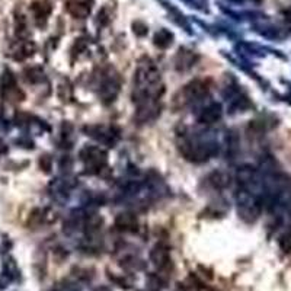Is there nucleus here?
Masks as SVG:
<instances>
[{
    "instance_id": "obj_11",
    "label": "nucleus",
    "mask_w": 291,
    "mask_h": 291,
    "mask_svg": "<svg viewBox=\"0 0 291 291\" xmlns=\"http://www.w3.org/2000/svg\"><path fill=\"white\" fill-rule=\"evenodd\" d=\"M198 57L195 52L187 50V48H181L175 57V67L179 71H185V70L191 69L192 66H195Z\"/></svg>"
},
{
    "instance_id": "obj_28",
    "label": "nucleus",
    "mask_w": 291,
    "mask_h": 291,
    "mask_svg": "<svg viewBox=\"0 0 291 291\" xmlns=\"http://www.w3.org/2000/svg\"><path fill=\"white\" fill-rule=\"evenodd\" d=\"M284 15H286V19H287L289 22H291V10H286Z\"/></svg>"
},
{
    "instance_id": "obj_15",
    "label": "nucleus",
    "mask_w": 291,
    "mask_h": 291,
    "mask_svg": "<svg viewBox=\"0 0 291 291\" xmlns=\"http://www.w3.org/2000/svg\"><path fill=\"white\" fill-rule=\"evenodd\" d=\"M35 52V44L29 39H25V41H20L15 47V50L12 51V57L17 60V61H22L31 55H34Z\"/></svg>"
},
{
    "instance_id": "obj_23",
    "label": "nucleus",
    "mask_w": 291,
    "mask_h": 291,
    "mask_svg": "<svg viewBox=\"0 0 291 291\" xmlns=\"http://www.w3.org/2000/svg\"><path fill=\"white\" fill-rule=\"evenodd\" d=\"M133 31H134V34L137 35V36H146L147 32H149V28H147V25H146L144 22L136 20V22L133 23Z\"/></svg>"
},
{
    "instance_id": "obj_17",
    "label": "nucleus",
    "mask_w": 291,
    "mask_h": 291,
    "mask_svg": "<svg viewBox=\"0 0 291 291\" xmlns=\"http://www.w3.org/2000/svg\"><path fill=\"white\" fill-rule=\"evenodd\" d=\"M102 217H99L98 214H92V216H87L85 219V222H83V227H85L86 230V235L89 236H92V235H95V233H98L99 232V229H101V226H102Z\"/></svg>"
},
{
    "instance_id": "obj_21",
    "label": "nucleus",
    "mask_w": 291,
    "mask_h": 291,
    "mask_svg": "<svg viewBox=\"0 0 291 291\" xmlns=\"http://www.w3.org/2000/svg\"><path fill=\"white\" fill-rule=\"evenodd\" d=\"M278 245L284 254H291V232L281 235L280 240H278Z\"/></svg>"
},
{
    "instance_id": "obj_18",
    "label": "nucleus",
    "mask_w": 291,
    "mask_h": 291,
    "mask_svg": "<svg viewBox=\"0 0 291 291\" xmlns=\"http://www.w3.org/2000/svg\"><path fill=\"white\" fill-rule=\"evenodd\" d=\"M47 210H42V208H35L34 211L29 214V219H28V224L32 226V227H39L42 226L44 223L47 222Z\"/></svg>"
},
{
    "instance_id": "obj_29",
    "label": "nucleus",
    "mask_w": 291,
    "mask_h": 291,
    "mask_svg": "<svg viewBox=\"0 0 291 291\" xmlns=\"http://www.w3.org/2000/svg\"><path fill=\"white\" fill-rule=\"evenodd\" d=\"M232 1H235V3H240V1H243V0H232Z\"/></svg>"
},
{
    "instance_id": "obj_6",
    "label": "nucleus",
    "mask_w": 291,
    "mask_h": 291,
    "mask_svg": "<svg viewBox=\"0 0 291 291\" xmlns=\"http://www.w3.org/2000/svg\"><path fill=\"white\" fill-rule=\"evenodd\" d=\"M150 261L153 262V265L159 271H168L172 265L169 246L162 242L154 245L150 252Z\"/></svg>"
},
{
    "instance_id": "obj_27",
    "label": "nucleus",
    "mask_w": 291,
    "mask_h": 291,
    "mask_svg": "<svg viewBox=\"0 0 291 291\" xmlns=\"http://www.w3.org/2000/svg\"><path fill=\"white\" fill-rule=\"evenodd\" d=\"M95 291H111V289H109V287H106V286H102V287L95 289Z\"/></svg>"
},
{
    "instance_id": "obj_19",
    "label": "nucleus",
    "mask_w": 291,
    "mask_h": 291,
    "mask_svg": "<svg viewBox=\"0 0 291 291\" xmlns=\"http://www.w3.org/2000/svg\"><path fill=\"white\" fill-rule=\"evenodd\" d=\"M23 76L28 83H39L44 79V70L41 67H29L23 71Z\"/></svg>"
},
{
    "instance_id": "obj_22",
    "label": "nucleus",
    "mask_w": 291,
    "mask_h": 291,
    "mask_svg": "<svg viewBox=\"0 0 291 291\" xmlns=\"http://www.w3.org/2000/svg\"><path fill=\"white\" fill-rule=\"evenodd\" d=\"M58 98L61 101H69L71 98V86L69 82H61L58 85Z\"/></svg>"
},
{
    "instance_id": "obj_25",
    "label": "nucleus",
    "mask_w": 291,
    "mask_h": 291,
    "mask_svg": "<svg viewBox=\"0 0 291 291\" xmlns=\"http://www.w3.org/2000/svg\"><path fill=\"white\" fill-rule=\"evenodd\" d=\"M98 20L101 22V25H106L109 22V15H108V9L103 7L102 10L98 13Z\"/></svg>"
},
{
    "instance_id": "obj_13",
    "label": "nucleus",
    "mask_w": 291,
    "mask_h": 291,
    "mask_svg": "<svg viewBox=\"0 0 291 291\" xmlns=\"http://www.w3.org/2000/svg\"><path fill=\"white\" fill-rule=\"evenodd\" d=\"M222 115H223L222 105L216 102L210 103L208 106H206V108L200 112L198 121H200L201 124H214V122L222 120Z\"/></svg>"
},
{
    "instance_id": "obj_1",
    "label": "nucleus",
    "mask_w": 291,
    "mask_h": 291,
    "mask_svg": "<svg viewBox=\"0 0 291 291\" xmlns=\"http://www.w3.org/2000/svg\"><path fill=\"white\" fill-rule=\"evenodd\" d=\"M160 71L150 58H143L138 63L134 74V103L137 106V120L140 122L153 121L160 114L159 99L163 95Z\"/></svg>"
},
{
    "instance_id": "obj_2",
    "label": "nucleus",
    "mask_w": 291,
    "mask_h": 291,
    "mask_svg": "<svg viewBox=\"0 0 291 291\" xmlns=\"http://www.w3.org/2000/svg\"><path fill=\"white\" fill-rule=\"evenodd\" d=\"M178 149L181 154L189 160L195 163H203L207 162L211 156L216 154V144L201 141L198 138H192L188 134H179L178 136Z\"/></svg>"
},
{
    "instance_id": "obj_14",
    "label": "nucleus",
    "mask_w": 291,
    "mask_h": 291,
    "mask_svg": "<svg viewBox=\"0 0 291 291\" xmlns=\"http://www.w3.org/2000/svg\"><path fill=\"white\" fill-rule=\"evenodd\" d=\"M115 227L121 232H136L138 227L137 217L133 213H121L115 219Z\"/></svg>"
},
{
    "instance_id": "obj_9",
    "label": "nucleus",
    "mask_w": 291,
    "mask_h": 291,
    "mask_svg": "<svg viewBox=\"0 0 291 291\" xmlns=\"http://www.w3.org/2000/svg\"><path fill=\"white\" fill-rule=\"evenodd\" d=\"M93 0H66V9L76 19H85L90 15Z\"/></svg>"
},
{
    "instance_id": "obj_24",
    "label": "nucleus",
    "mask_w": 291,
    "mask_h": 291,
    "mask_svg": "<svg viewBox=\"0 0 291 291\" xmlns=\"http://www.w3.org/2000/svg\"><path fill=\"white\" fill-rule=\"evenodd\" d=\"M39 168L45 172V173H48V172L51 171L52 159L48 156V154H44V156L39 157Z\"/></svg>"
},
{
    "instance_id": "obj_7",
    "label": "nucleus",
    "mask_w": 291,
    "mask_h": 291,
    "mask_svg": "<svg viewBox=\"0 0 291 291\" xmlns=\"http://www.w3.org/2000/svg\"><path fill=\"white\" fill-rule=\"evenodd\" d=\"M0 90L1 95L6 98H15L17 101H22L23 93L17 89L16 77L10 70H4L0 77Z\"/></svg>"
},
{
    "instance_id": "obj_26",
    "label": "nucleus",
    "mask_w": 291,
    "mask_h": 291,
    "mask_svg": "<svg viewBox=\"0 0 291 291\" xmlns=\"http://www.w3.org/2000/svg\"><path fill=\"white\" fill-rule=\"evenodd\" d=\"M6 153H7V144H6V143L0 138V156Z\"/></svg>"
},
{
    "instance_id": "obj_4",
    "label": "nucleus",
    "mask_w": 291,
    "mask_h": 291,
    "mask_svg": "<svg viewBox=\"0 0 291 291\" xmlns=\"http://www.w3.org/2000/svg\"><path fill=\"white\" fill-rule=\"evenodd\" d=\"M80 160L85 163V168L89 173H101L106 166L108 154L96 146H86L80 150Z\"/></svg>"
},
{
    "instance_id": "obj_5",
    "label": "nucleus",
    "mask_w": 291,
    "mask_h": 291,
    "mask_svg": "<svg viewBox=\"0 0 291 291\" xmlns=\"http://www.w3.org/2000/svg\"><path fill=\"white\" fill-rule=\"evenodd\" d=\"M120 76L114 69H108L103 73L102 79H101V90H99V96L102 98L105 103L112 102L118 92H120Z\"/></svg>"
},
{
    "instance_id": "obj_8",
    "label": "nucleus",
    "mask_w": 291,
    "mask_h": 291,
    "mask_svg": "<svg viewBox=\"0 0 291 291\" xmlns=\"http://www.w3.org/2000/svg\"><path fill=\"white\" fill-rule=\"evenodd\" d=\"M207 93H208V85L206 80H200V79L189 82L182 90V95L187 102H197L203 99Z\"/></svg>"
},
{
    "instance_id": "obj_20",
    "label": "nucleus",
    "mask_w": 291,
    "mask_h": 291,
    "mask_svg": "<svg viewBox=\"0 0 291 291\" xmlns=\"http://www.w3.org/2000/svg\"><path fill=\"white\" fill-rule=\"evenodd\" d=\"M210 181H211V184L214 185V187H217V188H223V187H226L227 185V181H229V178L222 173V172H214L211 176H210Z\"/></svg>"
},
{
    "instance_id": "obj_16",
    "label": "nucleus",
    "mask_w": 291,
    "mask_h": 291,
    "mask_svg": "<svg viewBox=\"0 0 291 291\" xmlns=\"http://www.w3.org/2000/svg\"><path fill=\"white\" fill-rule=\"evenodd\" d=\"M153 42L156 47H159V48H162V50L169 48L172 45V42H173V34H172L169 29L162 28V29H159V31L154 34Z\"/></svg>"
},
{
    "instance_id": "obj_10",
    "label": "nucleus",
    "mask_w": 291,
    "mask_h": 291,
    "mask_svg": "<svg viewBox=\"0 0 291 291\" xmlns=\"http://www.w3.org/2000/svg\"><path fill=\"white\" fill-rule=\"evenodd\" d=\"M31 10H32V13H34L36 25H38L39 28L45 26V25H47V20H48V16H50V13H51V4L47 3V1H42V0L34 1V3L31 4Z\"/></svg>"
},
{
    "instance_id": "obj_3",
    "label": "nucleus",
    "mask_w": 291,
    "mask_h": 291,
    "mask_svg": "<svg viewBox=\"0 0 291 291\" xmlns=\"http://www.w3.org/2000/svg\"><path fill=\"white\" fill-rule=\"evenodd\" d=\"M236 200H238V211L240 217L248 223L255 222L261 213V204L257 197L249 189L240 188L236 195Z\"/></svg>"
},
{
    "instance_id": "obj_12",
    "label": "nucleus",
    "mask_w": 291,
    "mask_h": 291,
    "mask_svg": "<svg viewBox=\"0 0 291 291\" xmlns=\"http://www.w3.org/2000/svg\"><path fill=\"white\" fill-rule=\"evenodd\" d=\"M87 136L96 138L98 141H101L103 144H114L115 143V137L117 134H114L112 128H106V127H101V125H92L87 127Z\"/></svg>"
}]
</instances>
